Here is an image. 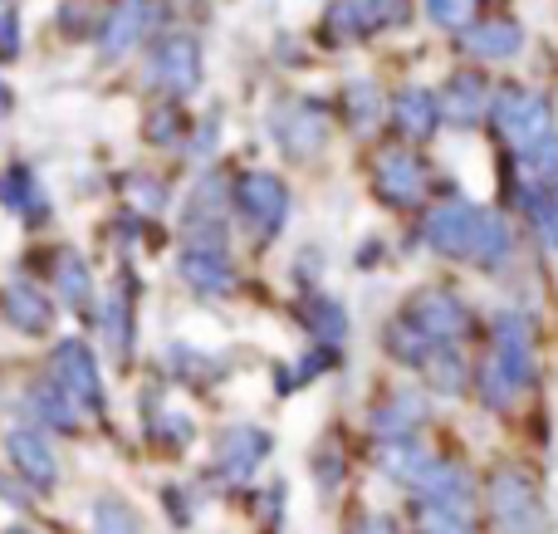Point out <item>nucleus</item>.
I'll return each instance as SVG.
<instances>
[{
  "label": "nucleus",
  "mask_w": 558,
  "mask_h": 534,
  "mask_svg": "<svg viewBox=\"0 0 558 534\" xmlns=\"http://www.w3.org/2000/svg\"><path fill=\"white\" fill-rule=\"evenodd\" d=\"M328 133H333V118H328V108L318 98H279L270 113V137L289 162L318 157L328 147Z\"/></svg>",
  "instance_id": "4"
},
{
  "label": "nucleus",
  "mask_w": 558,
  "mask_h": 534,
  "mask_svg": "<svg viewBox=\"0 0 558 534\" xmlns=\"http://www.w3.org/2000/svg\"><path fill=\"white\" fill-rule=\"evenodd\" d=\"M481 510L490 534H554L544 481L524 461H495L481 476Z\"/></svg>",
  "instance_id": "1"
},
{
  "label": "nucleus",
  "mask_w": 558,
  "mask_h": 534,
  "mask_svg": "<svg viewBox=\"0 0 558 534\" xmlns=\"http://www.w3.org/2000/svg\"><path fill=\"white\" fill-rule=\"evenodd\" d=\"M182 280L202 294H231L235 290V265L221 245H186L182 255Z\"/></svg>",
  "instance_id": "20"
},
{
  "label": "nucleus",
  "mask_w": 558,
  "mask_h": 534,
  "mask_svg": "<svg viewBox=\"0 0 558 534\" xmlns=\"http://www.w3.org/2000/svg\"><path fill=\"white\" fill-rule=\"evenodd\" d=\"M20 54V15L15 10H0V64Z\"/></svg>",
  "instance_id": "34"
},
{
  "label": "nucleus",
  "mask_w": 558,
  "mask_h": 534,
  "mask_svg": "<svg viewBox=\"0 0 558 534\" xmlns=\"http://www.w3.org/2000/svg\"><path fill=\"white\" fill-rule=\"evenodd\" d=\"M373 192L392 211H416L432 196V167L412 147H383L373 162Z\"/></svg>",
  "instance_id": "6"
},
{
  "label": "nucleus",
  "mask_w": 558,
  "mask_h": 534,
  "mask_svg": "<svg viewBox=\"0 0 558 534\" xmlns=\"http://www.w3.org/2000/svg\"><path fill=\"white\" fill-rule=\"evenodd\" d=\"M0 314H5L10 329L20 333H49V324H54V304H49V294L39 290L35 280H10L0 284Z\"/></svg>",
  "instance_id": "17"
},
{
  "label": "nucleus",
  "mask_w": 558,
  "mask_h": 534,
  "mask_svg": "<svg viewBox=\"0 0 558 534\" xmlns=\"http://www.w3.org/2000/svg\"><path fill=\"white\" fill-rule=\"evenodd\" d=\"M426 15L441 29H471L481 15V0H426Z\"/></svg>",
  "instance_id": "32"
},
{
  "label": "nucleus",
  "mask_w": 558,
  "mask_h": 534,
  "mask_svg": "<svg viewBox=\"0 0 558 534\" xmlns=\"http://www.w3.org/2000/svg\"><path fill=\"white\" fill-rule=\"evenodd\" d=\"M514 251H520V235H514L510 216L495 211V206H481V226H475V255L471 265L485 275H500L514 265Z\"/></svg>",
  "instance_id": "16"
},
{
  "label": "nucleus",
  "mask_w": 558,
  "mask_h": 534,
  "mask_svg": "<svg viewBox=\"0 0 558 534\" xmlns=\"http://www.w3.org/2000/svg\"><path fill=\"white\" fill-rule=\"evenodd\" d=\"M426 422H432V398H426V388H392L373 412H367V432H373V441L422 437Z\"/></svg>",
  "instance_id": "11"
},
{
  "label": "nucleus",
  "mask_w": 558,
  "mask_h": 534,
  "mask_svg": "<svg viewBox=\"0 0 558 534\" xmlns=\"http://www.w3.org/2000/svg\"><path fill=\"white\" fill-rule=\"evenodd\" d=\"M157 25H162V0H118L108 25H104V35H98V54L104 59L133 54Z\"/></svg>",
  "instance_id": "12"
},
{
  "label": "nucleus",
  "mask_w": 558,
  "mask_h": 534,
  "mask_svg": "<svg viewBox=\"0 0 558 534\" xmlns=\"http://www.w3.org/2000/svg\"><path fill=\"white\" fill-rule=\"evenodd\" d=\"M407 520H412V534H490L485 530V515L441 506V500H412Z\"/></svg>",
  "instance_id": "21"
},
{
  "label": "nucleus",
  "mask_w": 558,
  "mask_h": 534,
  "mask_svg": "<svg viewBox=\"0 0 558 534\" xmlns=\"http://www.w3.org/2000/svg\"><path fill=\"white\" fill-rule=\"evenodd\" d=\"M137 202H143V206H153V211H162V206H167V192H162V182H147V177H137Z\"/></svg>",
  "instance_id": "37"
},
{
  "label": "nucleus",
  "mask_w": 558,
  "mask_h": 534,
  "mask_svg": "<svg viewBox=\"0 0 558 534\" xmlns=\"http://www.w3.org/2000/svg\"><path fill=\"white\" fill-rule=\"evenodd\" d=\"M383 349H387V359H392V363H402V368L422 373L426 363H432V353L441 349V343L426 339V333L416 329V324L407 319V314H397V319L383 329Z\"/></svg>",
  "instance_id": "23"
},
{
  "label": "nucleus",
  "mask_w": 558,
  "mask_h": 534,
  "mask_svg": "<svg viewBox=\"0 0 558 534\" xmlns=\"http://www.w3.org/2000/svg\"><path fill=\"white\" fill-rule=\"evenodd\" d=\"M147 84L167 98H192L202 88V39L192 29H162L147 49Z\"/></svg>",
  "instance_id": "3"
},
{
  "label": "nucleus",
  "mask_w": 558,
  "mask_h": 534,
  "mask_svg": "<svg viewBox=\"0 0 558 534\" xmlns=\"http://www.w3.org/2000/svg\"><path fill=\"white\" fill-rule=\"evenodd\" d=\"M436 98H441V123L461 128V133L481 128L485 113H490V84H485V74H475V69L446 78V88Z\"/></svg>",
  "instance_id": "15"
},
{
  "label": "nucleus",
  "mask_w": 558,
  "mask_h": 534,
  "mask_svg": "<svg viewBox=\"0 0 558 534\" xmlns=\"http://www.w3.org/2000/svg\"><path fill=\"white\" fill-rule=\"evenodd\" d=\"M343 113H348V123H353V133L357 137H367L377 123H383V94H377V84L373 78H353V84L343 88Z\"/></svg>",
  "instance_id": "26"
},
{
  "label": "nucleus",
  "mask_w": 558,
  "mask_h": 534,
  "mask_svg": "<svg viewBox=\"0 0 558 534\" xmlns=\"http://www.w3.org/2000/svg\"><path fill=\"white\" fill-rule=\"evenodd\" d=\"M275 451L270 432L251 427V422H241V427H231L221 437V447H216V471H221L231 486H241V481H251L255 471H260V461Z\"/></svg>",
  "instance_id": "14"
},
{
  "label": "nucleus",
  "mask_w": 558,
  "mask_h": 534,
  "mask_svg": "<svg viewBox=\"0 0 558 534\" xmlns=\"http://www.w3.org/2000/svg\"><path fill=\"white\" fill-rule=\"evenodd\" d=\"M5 451H10L15 471L29 481V486L49 490L59 481V457H54V447H49V437L39 427H15L5 437Z\"/></svg>",
  "instance_id": "18"
},
{
  "label": "nucleus",
  "mask_w": 558,
  "mask_h": 534,
  "mask_svg": "<svg viewBox=\"0 0 558 534\" xmlns=\"http://www.w3.org/2000/svg\"><path fill=\"white\" fill-rule=\"evenodd\" d=\"M392 123L407 143H426V137H436V128H441V98L416 84L402 88V94L392 98Z\"/></svg>",
  "instance_id": "19"
},
{
  "label": "nucleus",
  "mask_w": 558,
  "mask_h": 534,
  "mask_svg": "<svg viewBox=\"0 0 558 534\" xmlns=\"http://www.w3.org/2000/svg\"><path fill=\"white\" fill-rule=\"evenodd\" d=\"M235 211L260 241H275L289 221V186L275 172H241L235 177Z\"/></svg>",
  "instance_id": "8"
},
{
  "label": "nucleus",
  "mask_w": 558,
  "mask_h": 534,
  "mask_svg": "<svg viewBox=\"0 0 558 534\" xmlns=\"http://www.w3.org/2000/svg\"><path fill=\"white\" fill-rule=\"evenodd\" d=\"M471 388H475V402H481V412H490V417H514V412L524 408V398H530V388H524V383L514 378V373L505 368V363L495 359L490 349L475 359Z\"/></svg>",
  "instance_id": "13"
},
{
  "label": "nucleus",
  "mask_w": 558,
  "mask_h": 534,
  "mask_svg": "<svg viewBox=\"0 0 558 534\" xmlns=\"http://www.w3.org/2000/svg\"><path fill=\"white\" fill-rule=\"evenodd\" d=\"M25 402H29V412H35V427H54V432L78 427V402L69 398L59 383H29Z\"/></svg>",
  "instance_id": "24"
},
{
  "label": "nucleus",
  "mask_w": 558,
  "mask_h": 534,
  "mask_svg": "<svg viewBox=\"0 0 558 534\" xmlns=\"http://www.w3.org/2000/svg\"><path fill=\"white\" fill-rule=\"evenodd\" d=\"M402 314L436 343H465L475 329H481L475 310L451 290V284H422V290L402 304Z\"/></svg>",
  "instance_id": "5"
},
{
  "label": "nucleus",
  "mask_w": 558,
  "mask_h": 534,
  "mask_svg": "<svg viewBox=\"0 0 558 534\" xmlns=\"http://www.w3.org/2000/svg\"><path fill=\"white\" fill-rule=\"evenodd\" d=\"M475 226H481V206L465 202V196H451V202L432 206L422 221V245L441 260L471 265L475 255Z\"/></svg>",
  "instance_id": "7"
},
{
  "label": "nucleus",
  "mask_w": 558,
  "mask_h": 534,
  "mask_svg": "<svg viewBox=\"0 0 558 534\" xmlns=\"http://www.w3.org/2000/svg\"><path fill=\"white\" fill-rule=\"evenodd\" d=\"M314 476H318V486L324 490H338V481H343V457H338V451H324L318 466H314Z\"/></svg>",
  "instance_id": "35"
},
{
  "label": "nucleus",
  "mask_w": 558,
  "mask_h": 534,
  "mask_svg": "<svg viewBox=\"0 0 558 534\" xmlns=\"http://www.w3.org/2000/svg\"><path fill=\"white\" fill-rule=\"evenodd\" d=\"M94 534H143V520H137V510L128 500L104 496L94 506Z\"/></svg>",
  "instance_id": "29"
},
{
  "label": "nucleus",
  "mask_w": 558,
  "mask_h": 534,
  "mask_svg": "<svg viewBox=\"0 0 558 534\" xmlns=\"http://www.w3.org/2000/svg\"><path fill=\"white\" fill-rule=\"evenodd\" d=\"M539 231H549V241L558 245V192L549 196V211H544V226H539Z\"/></svg>",
  "instance_id": "38"
},
{
  "label": "nucleus",
  "mask_w": 558,
  "mask_h": 534,
  "mask_svg": "<svg viewBox=\"0 0 558 534\" xmlns=\"http://www.w3.org/2000/svg\"><path fill=\"white\" fill-rule=\"evenodd\" d=\"M304 329L314 333L324 349H338V343L348 339V314L338 300H324V294H314V300L304 304Z\"/></svg>",
  "instance_id": "27"
},
{
  "label": "nucleus",
  "mask_w": 558,
  "mask_h": 534,
  "mask_svg": "<svg viewBox=\"0 0 558 534\" xmlns=\"http://www.w3.org/2000/svg\"><path fill=\"white\" fill-rule=\"evenodd\" d=\"M182 133H186V113H182V108H177V104L153 108V118H147V143L177 147V143H182Z\"/></svg>",
  "instance_id": "31"
},
{
  "label": "nucleus",
  "mask_w": 558,
  "mask_h": 534,
  "mask_svg": "<svg viewBox=\"0 0 558 534\" xmlns=\"http://www.w3.org/2000/svg\"><path fill=\"white\" fill-rule=\"evenodd\" d=\"M49 373H54L59 388L78 402V412H104V378H98V363H94V349H88V343H78V339L54 343Z\"/></svg>",
  "instance_id": "10"
},
{
  "label": "nucleus",
  "mask_w": 558,
  "mask_h": 534,
  "mask_svg": "<svg viewBox=\"0 0 558 534\" xmlns=\"http://www.w3.org/2000/svg\"><path fill=\"white\" fill-rule=\"evenodd\" d=\"M104 333L118 349V359H128V349H133V310H128V294H113V300H108Z\"/></svg>",
  "instance_id": "30"
},
{
  "label": "nucleus",
  "mask_w": 558,
  "mask_h": 534,
  "mask_svg": "<svg viewBox=\"0 0 558 534\" xmlns=\"http://www.w3.org/2000/svg\"><path fill=\"white\" fill-rule=\"evenodd\" d=\"M54 284H59V300L69 310H84L94 300V280H88V265L78 255H59V270H54Z\"/></svg>",
  "instance_id": "28"
},
{
  "label": "nucleus",
  "mask_w": 558,
  "mask_h": 534,
  "mask_svg": "<svg viewBox=\"0 0 558 534\" xmlns=\"http://www.w3.org/2000/svg\"><path fill=\"white\" fill-rule=\"evenodd\" d=\"M10 104H15V98H10V88H5V78H0V118L10 113Z\"/></svg>",
  "instance_id": "39"
},
{
  "label": "nucleus",
  "mask_w": 558,
  "mask_h": 534,
  "mask_svg": "<svg viewBox=\"0 0 558 534\" xmlns=\"http://www.w3.org/2000/svg\"><path fill=\"white\" fill-rule=\"evenodd\" d=\"M490 123H495V133L505 137V147L520 157L554 133V108H549V98L534 94V88L505 84L500 94L490 98Z\"/></svg>",
  "instance_id": "2"
},
{
  "label": "nucleus",
  "mask_w": 558,
  "mask_h": 534,
  "mask_svg": "<svg viewBox=\"0 0 558 534\" xmlns=\"http://www.w3.org/2000/svg\"><path fill=\"white\" fill-rule=\"evenodd\" d=\"M412 15V0H333L324 10V39L343 45V39H367L377 29L407 25Z\"/></svg>",
  "instance_id": "9"
},
{
  "label": "nucleus",
  "mask_w": 558,
  "mask_h": 534,
  "mask_svg": "<svg viewBox=\"0 0 558 534\" xmlns=\"http://www.w3.org/2000/svg\"><path fill=\"white\" fill-rule=\"evenodd\" d=\"M10 186H15V192H5V202L20 206L25 216H45V211H49L45 196H39V182H35L29 172H10Z\"/></svg>",
  "instance_id": "33"
},
{
  "label": "nucleus",
  "mask_w": 558,
  "mask_h": 534,
  "mask_svg": "<svg viewBox=\"0 0 558 534\" xmlns=\"http://www.w3.org/2000/svg\"><path fill=\"white\" fill-rule=\"evenodd\" d=\"M5 534H39V530H29V525H15V530H5Z\"/></svg>",
  "instance_id": "40"
},
{
  "label": "nucleus",
  "mask_w": 558,
  "mask_h": 534,
  "mask_svg": "<svg viewBox=\"0 0 558 534\" xmlns=\"http://www.w3.org/2000/svg\"><path fill=\"white\" fill-rule=\"evenodd\" d=\"M348 534H402V530H397L392 515H357L353 525H348Z\"/></svg>",
  "instance_id": "36"
},
{
  "label": "nucleus",
  "mask_w": 558,
  "mask_h": 534,
  "mask_svg": "<svg viewBox=\"0 0 558 534\" xmlns=\"http://www.w3.org/2000/svg\"><path fill=\"white\" fill-rule=\"evenodd\" d=\"M520 45H524V29L514 25V20H485V25H471V35H465V49H471L475 59H485V64L514 59Z\"/></svg>",
  "instance_id": "25"
},
{
  "label": "nucleus",
  "mask_w": 558,
  "mask_h": 534,
  "mask_svg": "<svg viewBox=\"0 0 558 534\" xmlns=\"http://www.w3.org/2000/svg\"><path fill=\"white\" fill-rule=\"evenodd\" d=\"M471 373H475V363L461 353V343H441V349L432 353V363L422 368V383L436 392V398H465Z\"/></svg>",
  "instance_id": "22"
}]
</instances>
